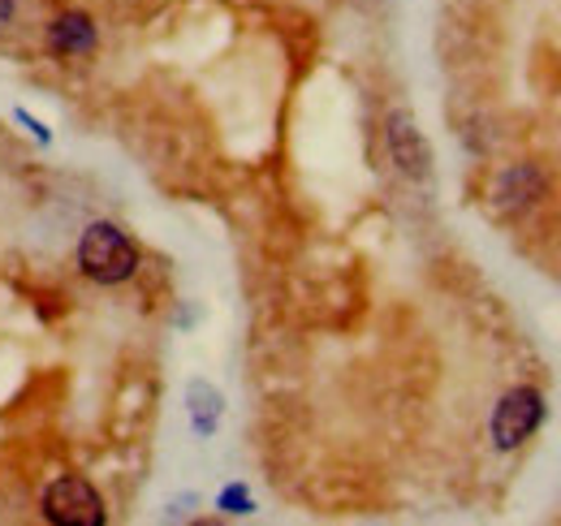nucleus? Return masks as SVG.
Here are the masks:
<instances>
[{
    "label": "nucleus",
    "instance_id": "nucleus-1",
    "mask_svg": "<svg viewBox=\"0 0 561 526\" xmlns=\"http://www.w3.org/2000/svg\"><path fill=\"white\" fill-rule=\"evenodd\" d=\"M78 272L95 285H126L139 272V247L113 220H95L78 238Z\"/></svg>",
    "mask_w": 561,
    "mask_h": 526
},
{
    "label": "nucleus",
    "instance_id": "nucleus-2",
    "mask_svg": "<svg viewBox=\"0 0 561 526\" xmlns=\"http://www.w3.org/2000/svg\"><path fill=\"white\" fill-rule=\"evenodd\" d=\"M540 423H545V393L531 389V385H514V389L501 393L496 410H492V445L501 454H510V449L527 445L540 432Z\"/></svg>",
    "mask_w": 561,
    "mask_h": 526
},
{
    "label": "nucleus",
    "instance_id": "nucleus-3",
    "mask_svg": "<svg viewBox=\"0 0 561 526\" xmlns=\"http://www.w3.org/2000/svg\"><path fill=\"white\" fill-rule=\"evenodd\" d=\"M39 510H44V518L57 526H104V496L87 483V479H78V474H66V479H57L48 492H44V501H39Z\"/></svg>",
    "mask_w": 561,
    "mask_h": 526
},
{
    "label": "nucleus",
    "instance_id": "nucleus-4",
    "mask_svg": "<svg viewBox=\"0 0 561 526\" xmlns=\"http://www.w3.org/2000/svg\"><path fill=\"white\" fill-rule=\"evenodd\" d=\"M389 151H393V164H398L407 178L423 182V178L432 173L427 138H423V130L415 126L411 113H393V117H389Z\"/></svg>",
    "mask_w": 561,
    "mask_h": 526
},
{
    "label": "nucleus",
    "instance_id": "nucleus-5",
    "mask_svg": "<svg viewBox=\"0 0 561 526\" xmlns=\"http://www.w3.org/2000/svg\"><path fill=\"white\" fill-rule=\"evenodd\" d=\"M540 195H545V178H540V169H531V164L505 169V173L496 178V186H492V198H496L501 211H523V207H531Z\"/></svg>",
    "mask_w": 561,
    "mask_h": 526
},
{
    "label": "nucleus",
    "instance_id": "nucleus-6",
    "mask_svg": "<svg viewBox=\"0 0 561 526\" xmlns=\"http://www.w3.org/2000/svg\"><path fill=\"white\" fill-rule=\"evenodd\" d=\"M48 48L57 57H87V53H95V22L87 13H61L48 26Z\"/></svg>",
    "mask_w": 561,
    "mask_h": 526
},
{
    "label": "nucleus",
    "instance_id": "nucleus-7",
    "mask_svg": "<svg viewBox=\"0 0 561 526\" xmlns=\"http://www.w3.org/2000/svg\"><path fill=\"white\" fill-rule=\"evenodd\" d=\"M186 401H191V423H195V432H199V436H211L216 423H220V410H225L220 393H216L211 385H204V380H195V385L186 389Z\"/></svg>",
    "mask_w": 561,
    "mask_h": 526
},
{
    "label": "nucleus",
    "instance_id": "nucleus-8",
    "mask_svg": "<svg viewBox=\"0 0 561 526\" xmlns=\"http://www.w3.org/2000/svg\"><path fill=\"white\" fill-rule=\"evenodd\" d=\"M220 510H229V514H251L255 505H251V492H247V488H225V492H220Z\"/></svg>",
    "mask_w": 561,
    "mask_h": 526
},
{
    "label": "nucleus",
    "instance_id": "nucleus-9",
    "mask_svg": "<svg viewBox=\"0 0 561 526\" xmlns=\"http://www.w3.org/2000/svg\"><path fill=\"white\" fill-rule=\"evenodd\" d=\"M13 9H18V0H0V26L13 18Z\"/></svg>",
    "mask_w": 561,
    "mask_h": 526
}]
</instances>
